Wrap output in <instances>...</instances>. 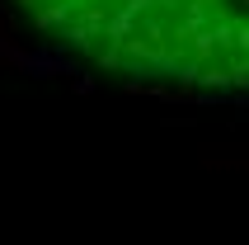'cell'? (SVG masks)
<instances>
[{"instance_id":"cell-1","label":"cell","mask_w":249,"mask_h":245,"mask_svg":"<svg viewBox=\"0 0 249 245\" xmlns=\"http://www.w3.org/2000/svg\"><path fill=\"white\" fill-rule=\"evenodd\" d=\"M94 66L179 85H249V0H14Z\"/></svg>"}]
</instances>
